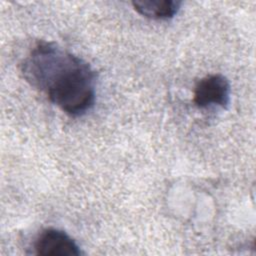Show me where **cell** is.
Returning <instances> with one entry per match:
<instances>
[{
  "label": "cell",
  "instance_id": "1",
  "mask_svg": "<svg viewBox=\"0 0 256 256\" xmlns=\"http://www.w3.org/2000/svg\"><path fill=\"white\" fill-rule=\"evenodd\" d=\"M21 71L31 86L70 116L83 115L94 104V71L56 43L38 42L23 60Z\"/></svg>",
  "mask_w": 256,
  "mask_h": 256
},
{
  "label": "cell",
  "instance_id": "2",
  "mask_svg": "<svg viewBox=\"0 0 256 256\" xmlns=\"http://www.w3.org/2000/svg\"><path fill=\"white\" fill-rule=\"evenodd\" d=\"M193 101L199 108L217 105L225 108L230 101V84L221 74L205 76L194 88Z\"/></svg>",
  "mask_w": 256,
  "mask_h": 256
},
{
  "label": "cell",
  "instance_id": "3",
  "mask_svg": "<svg viewBox=\"0 0 256 256\" xmlns=\"http://www.w3.org/2000/svg\"><path fill=\"white\" fill-rule=\"evenodd\" d=\"M34 248L41 256H79L77 243L64 231L55 228L43 230L37 237Z\"/></svg>",
  "mask_w": 256,
  "mask_h": 256
},
{
  "label": "cell",
  "instance_id": "4",
  "mask_svg": "<svg viewBox=\"0 0 256 256\" xmlns=\"http://www.w3.org/2000/svg\"><path fill=\"white\" fill-rule=\"evenodd\" d=\"M134 9L144 17L165 20L174 17L180 9L181 2L175 0H142L132 2Z\"/></svg>",
  "mask_w": 256,
  "mask_h": 256
}]
</instances>
